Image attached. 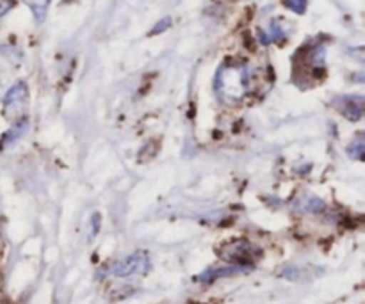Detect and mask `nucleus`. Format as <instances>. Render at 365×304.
<instances>
[{
  "instance_id": "7",
  "label": "nucleus",
  "mask_w": 365,
  "mask_h": 304,
  "mask_svg": "<svg viewBox=\"0 0 365 304\" xmlns=\"http://www.w3.org/2000/svg\"><path fill=\"white\" fill-rule=\"evenodd\" d=\"M21 2L27 4V6L31 7V11L34 13L36 20L43 21V18H45V14H46V9H48V6H50V0H21Z\"/></svg>"
},
{
  "instance_id": "2",
  "label": "nucleus",
  "mask_w": 365,
  "mask_h": 304,
  "mask_svg": "<svg viewBox=\"0 0 365 304\" xmlns=\"http://www.w3.org/2000/svg\"><path fill=\"white\" fill-rule=\"evenodd\" d=\"M150 269V258L146 253L139 251L134 255H128L127 258L120 260L114 266H110L109 274L116 278H130L138 274H146Z\"/></svg>"
},
{
  "instance_id": "8",
  "label": "nucleus",
  "mask_w": 365,
  "mask_h": 304,
  "mask_svg": "<svg viewBox=\"0 0 365 304\" xmlns=\"http://www.w3.org/2000/svg\"><path fill=\"white\" fill-rule=\"evenodd\" d=\"M309 0H284V6L296 14H305Z\"/></svg>"
},
{
  "instance_id": "4",
  "label": "nucleus",
  "mask_w": 365,
  "mask_h": 304,
  "mask_svg": "<svg viewBox=\"0 0 365 304\" xmlns=\"http://www.w3.org/2000/svg\"><path fill=\"white\" fill-rule=\"evenodd\" d=\"M334 107L348 120L359 121L364 114V96H339L335 98Z\"/></svg>"
},
{
  "instance_id": "1",
  "label": "nucleus",
  "mask_w": 365,
  "mask_h": 304,
  "mask_svg": "<svg viewBox=\"0 0 365 304\" xmlns=\"http://www.w3.org/2000/svg\"><path fill=\"white\" fill-rule=\"evenodd\" d=\"M253 82V70L245 63L228 61L220 68L214 80L217 96L228 103L241 102L250 95Z\"/></svg>"
},
{
  "instance_id": "5",
  "label": "nucleus",
  "mask_w": 365,
  "mask_h": 304,
  "mask_svg": "<svg viewBox=\"0 0 365 304\" xmlns=\"http://www.w3.org/2000/svg\"><path fill=\"white\" fill-rule=\"evenodd\" d=\"M252 255H253V248L246 242H237V244L230 246L228 249H225V258L230 260L232 263H235L237 267H250L248 263L252 262Z\"/></svg>"
},
{
  "instance_id": "9",
  "label": "nucleus",
  "mask_w": 365,
  "mask_h": 304,
  "mask_svg": "<svg viewBox=\"0 0 365 304\" xmlns=\"http://www.w3.org/2000/svg\"><path fill=\"white\" fill-rule=\"evenodd\" d=\"M349 155L353 157V159H362L364 157V139L359 137L355 142H353L351 146H349Z\"/></svg>"
},
{
  "instance_id": "6",
  "label": "nucleus",
  "mask_w": 365,
  "mask_h": 304,
  "mask_svg": "<svg viewBox=\"0 0 365 304\" xmlns=\"http://www.w3.org/2000/svg\"><path fill=\"white\" fill-rule=\"evenodd\" d=\"M296 209L302 210V212L319 214L324 210V203H323V199L314 198V196H307L305 199H299V205H296Z\"/></svg>"
},
{
  "instance_id": "3",
  "label": "nucleus",
  "mask_w": 365,
  "mask_h": 304,
  "mask_svg": "<svg viewBox=\"0 0 365 304\" xmlns=\"http://www.w3.org/2000/svg\"><path fill=\"white\" fill-rule=\"evenodd\" d=\"M27 84L25 82H18L16 85L9 89V93L6 95V110L7 116L11 114V117L14 116H24L25 109H27Z\"/></svg>"
},
{
  "instance_id": "10",
  "label": "nucleus",
  "mask_w": 365,
  "mask_h": 304,
  "mask_svg": "<svg viewBox=\"0 0 365 304\" xmlns=\"http://www.w3.org/2000/svg\"><path fill=\"white\" fill-rule=\"evenodd\" d=\"M170 25H171V18H164V20H160L159 23L153 27L152 34H160V32H164L166 28H170Z\"/></svg>"
}]
</instances>
